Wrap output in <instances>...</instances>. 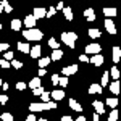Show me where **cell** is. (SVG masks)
I'll return each instance as SVG.
<instances>
[{
  "mask_svg": "<svg viewBox=\"0 0 121 121\" xmlns=\"http://www.w3.org/2000/svg\"><path fill=\"white\" fill-rule=\"evenodd\" d=\"M94 108H95V113L97 115H103L105 113V105H103V102H100V100H95V102H92Z\"/></svg>",
  "mask_w": 121,
  "mask_h": 121,
  "instance_id": "obj_12",
  "label": "cell"
},
{
  "mask_svg": "<svg viewBox=\"0 0 121 121\" xmlns=\"http://www.w3.org/2000/svg\"><path fill=\"white\" fill-rule=\"evenodd\" d=\"M108 89H110V92H112L113 95H118V94H120V82H118V81H113V82L108 86Z\"/></svg>",
  "mask_w": 121,
  "mask_h": 121,
  "instance_id": "obj_19",
  "label": "cell"
},
{
  "mask_svg": "<svg viewBox=\"0 0 121 121\" xmlns=\"http://www.w3.org/2000/svg\"><path fill=\"white\" fill-rule=\"evenodd\" d=\"M50 61H52V60H50V56H44V58H40V60H39V68H42V69H44V68H45L47 65H50Z\"/></svg>",
  "mask_w": 121,
  "mask_h": 121,
  "instance_id": "obj_27",
  "label": "cell"
},
{
  "mask_svg": "<svg viewBox=\"0 0 121 121\" xmlns=\"http://www.w3.org/2000/svg\"><path fill=\"white\" fill-rule=\"evenodd\" d=\"M29 53H31V58H40L42 48H40V45H34L31 50H29Z\"/></svg>",
  "mask_w": 121,
  "mask_h": 121,
  "instance_id": "obj_15",
  "label": "cell"
},
{
  "mask_svg": "<svg viewBox=\"0 0 121 121\" xmlns=\"http://www.w3.org/2000/svg\"><path fill=\"white\" fill-rule=\"evenodd\" d=\"M103 61H105V58H103L102 53H99V55H92L91 58H89V63L94 66H102Z\"/></svg>",
  "mask_w": 121,
  "mask_h": 121,
  "instance_id": "obj_7",
  "label": "cell"
},
{
  "mask_svg": "<svg viewBox=\"0 0 121 121\" xmlns=\"http://www.w3.org/2000/svg\"><path fill=\"white\" fill-rule=\"evenodd\" d=\"M28 87V84L23 82V81H19V82H16V91H24Z\"/></svg>",
  "mask_w": 121,
  "mask_h": 121,
  "instance_id": "obj_39",
  "label": "cell"
},
{
  "mask_svg": "<svg viewBox=\"0 0 121 121\" xmlns=\"http://www.w3.org/2000/svg\"><path fill=\"white\" fill-rule=\"evenodd\" d=\"M48 47L52 48V50H56V48H60V42L56 40V39H48Z\"/></svg>",
  "mask_w": 121,
  "mask_h": 121,
  "instance_id": "obj_32",
  "label": "cell"
},
{
  "mask_svg": "<svg viewBox=\"0 0 121 121\" xmlns=\"http://www.w3.org/2000/svg\"><path fill=\"white\" fill-rule=\"evenodd\" d=\"M10 61H7V60H3V58H2V60H0V68H3V69H8L10 68Z\"/></svg>",
  "mask_w": 121,
  "mask_h": 121,
  "instance_id": "obj_40",
  "label": "cell"
},
{
  "mask_svg": "<svg viewBox=\"0 0 121 121\" xmlns=\"http://www.w3.org/2000/svg\"><path fill=\"white\" fill-rule=\"evenodd\" d=\"M99 118H100V115H97V113H94V115H92V121H100Z\"/></svg>",
  "mask_w": 121,
  "mask_h": 121,
  "instance_id": "obj_49",
  "label": "cell"
},
{
  "mask_svg": "<svg viewBox=\"0 0 121 121\" xmlns=\"http://www.w3.org/2000/svg\"><path fill=\"white\" fill-rule=\"evenodd\" d=\"M23 37L28 39V40H34V42H37L40 39L44 37V32L40 31V29L34 28V29H24L23 31Z\"/></svg>",
  "mask_w": 121,
  "mask_h": 121,
  "instance_id": "obj_1",
  "label": "cell"
},
{
  "mask_svg": "<svg viewBox=\"0 0 121 121\" xmlns=\"http://www.w3.org/2000/svg\"><path fill=\"white\" fill-rule=\"evenodd\" d=\"M0 7H2V10H3L5 13H11V11H13V7L10 5V3L7 2V0H3V2H0Z\"/></svg>",
  "mask_w": 121,
  "mask_h": 121,
  "instance_id": "obj_26",
  "label": "cell"
},
{
  "mask_svg": "<svg viewBox=\"0 0 121 121\" xmlns=\"http://www.w3.org/2000/svg\"><path fill=\"white\" fill-rule=\"evenodd\" d=\"M79 61H82V63H89V56L84 55V53H81V55H79Z\"/></svg>",
  "mask_w": 121,
  "mask_h": 121,
  "instance_id": "obj_43",
  "label": "cell"
},
{
  "mask_svg": "<svg viewBox=\"0 0 121 121\" xmlns=\"http://www.w3.org/2000/svg\"><path fill=\"white\" fill-rule=\"evenodd\" d=\"M7 102H8V95L2 94V95H0V103H2V105H5Z\"/></svg>",
  "mask_w": 121,
  "mask_h": 121,
  "instance_id": "obj_44",
  "label": "cell"
},
{
  "mask_svg": "<svg viewBox=\"0 0 121 121\" xmlns=\"http://www.w3.org/2000/svg\"><path fill=\"white\" fill-rule=\"evenodd\" d=\"M40 99H42V103H45V102H50V92H44L42 95H40Z\"/></svg>",
  "mask_w": 121,
  "mask_h": 121,
  "instance_id": "obj_38",
  "label": "cell"
},
{
  "mask_svg": "<svg viewBox=\"0 0 121 121\" xmlns=\"http://www.w3.org/2000/svg\"><path fill=\"white\" fill-rule=\"evenodd\" d=\"M103 15L107 19H112L113 16H116V8H103Z\"/></svg>",
  "mask_w": 121,
  "mask_h": 121,
  "instance_id": "obj_22",
  "label": "cell"
},
{
  "mask_svg": "<svg viewBox=\"0 0 121 121\" xmlns=\"http://www.w3.org/2000/svg\"><path fill=\"white\" fill-rule=\"evenodd\" d=\"M103 26H105V29L108 31V34H112V36H115V34H116V28H115V23H113L112 19H105Z\"/></svg>",
  "mask_w": 121,
  "mask_h": 121,
  "instance_id": "obj_9",
  "label": "cell"
},
{
  "mask_svg": "<svg viewBox=\"0 0 121 121\" xmlns=\"http://www.w3.org/2000/svg\"><path fill=\"white\" fill-rule=\"evenodd\" d=\"M3 60H7V61L15 60V53H13V52H5V58H3Z\"/></svg>",
  "mask_w": 121,
  "mask_h": 121,
  "instance_id": "obj_41",
  "label": "cell"
},
{
  "mask_svg": "<svg viewBox=\"0 0 121 121\" xmlns=\"http://www.w3.org/2000/svg\"><path fill=\"white\" fill-rule=\"evenodd\" d=\"M2 87H3V91H7V89H8V82H3V84H2Z\"/></svg>",
  "mask_w": 121,
  "mask_h": 121,
  "instance_id": "obj_52",
  "label": "cell"
},
{
  "mask_svg": "<svg viewBox=\"0 0 121 121\" xmlns=\"http://www.w3.org/2000/svg\"><path fill=\"white\" fill-rule=\"evenodd\" d=\"M89 94H102L103 91H102V87H100V84H91L89 86V91H87Z\"/></svg>",
  "mask_w": 121,
  "mask_h": 121,
  "instance_id": "obj_18",
  "label": "cell"
},
{
  "mask_svg": "<svg viewBox=\"0 0 121 121\" xmlns=\"http://www.w3.org/2000/svg\"><path fill=\"white\" fill-rule=\"evenodd\" d=\"M24 121H37V118H36V115H34V113H31L29 116H26V120H24Z\"/></svg>",
  "mask_w": 121,
  "mask_h": 121,
  "instance_id": "obj_47",
  "label": "cell"
},
{
  "mask_svg": "<svg viewBox=\"0 0 121 121\" xmlns=\"http://www.w3.org/2000/svg\"><path fill=\"white\" fill-rule=\"evenodd\" d=\"M10 28L13 29V31H19V29L23 28V21H21V19H11Z\"/></svg>",
  "mask_w": 121,
  "mask_h": 121,
  "instance_id": "obj_20",
  "label": "cell"
},
{
  "mask_svg": "<svg viewBox=\"0 0 121 121\" xmlns=\"http://www.w3.org/2000/svg\"><path fill=\"white\" fill-rule=\"evenodd\" d=\"M45 13H47V10L45 8H39V7H36V8L32 10V16H34V19L37 21V19H42V18H45Z\"/></svg>",
  "mask_w": 121,
  "mask_h": 121,
  "instance_id": "obj_8",
  "label": "cell"
},
{
  "mask_svg": "<svg viewBox=\"0 0 121 121\" xmlns=\"http://www.w3.org/2000/svg\"><path fill=\"white\" fill-rule=\"evenodd\" d=\"M2 84H3V81H2V78H0V86H2Z\"/></svg>",
  "mask_w": 121,
  "mask_h": 121,
  "instance_id": "obj_55",
  "label": "cell"
},
{
  "mask_svg": "<svg viewBox=\"0 0 121 121\" xmlns=\"http://www.w3.org/2000/svg\"><path fill=\"white\" fill-rule=\"evenodd\" d=\"M37 121H48L47 118H40V120H37Z\"/></svg>",
  "mask_w": 121,
  "mask_h": 121,
  "instance_id": "obj_53",
  "label": "cell"
},
{
  "mask_svg": "<svg viewBox=\"0 0 121 121\" xmlns=\"http://www.w3.org/2000/svg\"><path fill=\"white\" fill-rule=\"evenodd\" d=\"M120 58H121V48L120 47H113V56H112V60H113V63L116 65L118 61H120Z\"/></svg>",
  "mask_w": 121,
  "mask_h": 121,
  "instance_id": "obj_16",
  "label": "cell"
},
{
  "mask_svg": "<svg viewBox=\"0 0 121 121\" xmlns=\"http://www.w3.org/2000/svg\"><path fill=\"white\" fill-rule=\"evenodd\" d=\"M58 79H60V76L56 74V73H55V74H52V84H55V86H56V84H58Z\"/></svg>",
  "mask_w": 121,
  "mask_h": 121,
  "instance_id": "obj_45",
  "label": "cell"
},
{
  "mask_svg": "<svg viewBox=\"0 0 121 121\" xmlns=\"http://www.w3.org/2000/svg\"><path fill=\"white\" fill-rule=\"evenodd\" d=\"M2 13H3V10H2V7H0V15H2Z\"/></svg>",
  "mask_w": 121,
  "mask_h": 121,
  "instance_id": "obj_54",
  "label": "cell"
},
{
  "mask_svg": "<svg viewBox=\"0 0 121 121\" xmlns=\"http://www.w3.org/2000/svg\"><path fill=\"white\" fill-rule=\"evenodd\" d=\"M108 74H110V78H113L115 81H118V78H120V69H118V66L116 65L112 66V69L108 71Z\"/></svg>",
  "mask_w": 121,
  "mask_h": 121,
  "instance_id": "obj_24",
  "label": "cell"
},
{
  "mask_svg": "<svg viewBox=\"0 0 121 121\" xmlns=\"http://www.w3.org/2000/svg\"><path fill=\"white\" fill-rule=\"evenodd\" d=\"M61 58H63V50H60V48L52 50V55H50V60H52V61H58V60H61Z\"/></svg>",
  "mask_w": 121,
  "mask_h": 121,
  "instance_id": "obj_14",
  "label": "cell"
},
{
  "mask_svg": "<svg viewBox=\"0 0 121 121\" xmlns=\"http://www.w3.org/2000/svg\"><path fill=\"white\" fill-rule=\"evenodd\" d=\"M60 121H73V116H69V115H63Z\"/></svg>",
  "mask_w": 121,
  "mask_h": 121,
  "instance_id": "obj_48",
  "label": "cell"
},
{
  "mask_svg": "<svg viewBox=\"0 0 121 121\" xmlns=\"http://www.w3.org/2000/svg\"><path fill=\"white\" fill-rule=\"evenodd\" d=\"M108 121H118V112H116V108L108 113Z\"/></svg>",
  "mask_w": 121,
  "mask_h": 121,
  "instance_id": "obj_34",
  "label": "cell"
},
{
  "mask_svg": "<svg viewBox=\"0 0 121 121\" xmlns=\"http://www.w3.org/2000/svg\"><path fill=\"white\" fill-rule=\"evenodd\" d=\"M56 105H58V103H56V102H53V100H50V102L42 103L44 110H55V108H56Z\"/></svg>",
  "mask_w": 121,
  "mask_h": 121,
  "instance_id": "obj_29",
  "label": "cell"
},
{
  "mask_svg": "<svg viewBox=\"0 0 121 121\" xmlns=\"http://www.w3.org/2000/svg\"><path fill=\"white\" fill-rule=\"evenodd\" d=\"M105 103H107L112 110H115V108L118 107V99H116V97H110V99H107V102H105Z\"/></svg>",
  "mask_w": 121,
  "mask_h": 121,
  "instance_id": "obj_25",
  "label": "cell"
},
{
  "mask_svg": "<svg viewBox=\"0 0 121 121\" xmlns=\"http://www.w3.org/2000/svg\"><path fill=\"white\" fill-rule=\"evenodd\" d=\"M0 60H2V53H0Z\"/></svg>",
  "mask_w": 121,
  "mask_h": 121,
  "instance_id": "obj_57",
  "label": "cell"
},
{
  "mask_svg": "<svg viewBox=\"0 0 121 121\" xmlns=\"http://www.w3.org/2000/svg\"><path fill=\"white\" fill-rule=\"evenodd\" d=\"M36 23H37V21L34 19V16H32V15H28L26 18L23 19V26H26V29H34L36 26H37Z\"/></svg>",
  "mask_w": 121,
  "mask_h": 121,
  "instance_id": "obj_6",
  "label": "cell"
},
{
  "mask_svg": "<svg viewBox=\"0 0 121 121\" xmlns=\"http://www.w3.org/2000/svg\"><path fill=\"white\" fill-rule=\"evenodd\" d=\"M63 15H65V18L68 19V21H71V19L74 18V15H73V10L68 8V7H66V8H63Z\"/></svg>",
  "mask_w": 121,
  "mask_h": 121,
  "instance_id": "obj_31",
  "label": "cell"
},
{
  "mask_svg": "<svg viewBox=\"0 0 121 121\" xmlns=\"http://www.w3.org/2000/svg\"><path fill=\"white\" fill-rule=\"evenodd\" d=\"M108 79H110V74H108V71H105L102 74V81H100V87H105V86H108Z\"/></svg>",
  "mask_w": 121,
  "mask_h": 121,
  "instance_id": "obj_30",
  "label": "cell"
},
{
  "mask_svg": "<svg viewBox=\"0 0 121 121\" xmlns=\"http://www.w3.org/2000/svg\"><path fill=\"white\" fill-rule=\"evenodd\" d=\"M100 52H102V45L97 44V42L89 44V45H86V48H84V55H99Z\"/></svg>",
  "mask_w": 121,
  "mask_h": 121,
  "instance_id": "obj_3",
  "label": "cell"
},
{
  "mask_svg": "<svg viewBox=\"0 0 121 121\" xmlns=\"http://www.w3.org/2000/svg\"><path fill=\"white\" fill-rule=\"evenodd\" d=\"M44 92H45V89H44L42 86H40V87H37V89H32V94H34V95H42Z\"/></svg>",
  "mask_w": 121,
  "mask_h": 121,
  "instance_id": "obj_42",
  "label": "cell"
},
{
  "mask_svg": "<svg viewBox=\"0 0 121 121\" xmlns=\"http://www.w3.org/2000/svg\"><path fill=\"white\" fill-rule=\"evenodd\" d=\"M0 118H2V121H15V116H13L11 113H8V112L2 113V115H0Z\"/></svg>",
  "mask_w": 121,
  "mask_h": 121,
  "instance_id": "obj_33",
  "label": "cell"
},
{
  "mask_svg": "<svg viewBox=\"0 0 121 121\" xmlns=\"http://www.w3.org/2000/svg\"><path fill=\"white\" fill-rule=\"evenodd\" d=\"M76 121H86V116H78Z\"/></svg>",
  "mask_w": 121,
  "mask_h": 121,
  "instance_id": "obj_51",
  "label": "cell"
},
{
  "mask_svg": "<svg viewBox=\"0 0 121 121\" xmlns=\"http://www.w3.org/2000/svg\"><path fill=\"white\" fill-rule=\"evenodd\" d=\"M55 13H56L55 7H50V8L47 10V13H45V18H53V16H55Z\"/></svg>",
  "mask_w": 121,
  "mask_h": 121,
  "instance_id": "obj_35",
  "label": "cell"
},
{
  "mask_svg": "<svg viewBox=\"0 0 121 121\" xmlns=\"http://www.w3.org/2000/svg\"><path fill=\"white\" fill-rule=\"evenodd\" d=\"M63 8H65V5H63V3L60 2V3L56 5V8H55V10H61V11H63Z\"/></svg>",
  "mask_w": 121,
  "mask_h": 121,
  "instance_id": "obj_50",
  "label": "cell"
},
{
  "mask_svg": "<svg viewBox=\"0 0 121 121\" xmlns=\"http://www.w3.org/2000/svg\"><path fill=\"white\" fill-rule=\"evenodd\" d=\"M0 31H2V23H0Z\"/></svg>",
  "mask_w": 121,
  "mask_h": 121,
  "instance_id": "obj_56",
  "label": "cell"
},
{
  "mask_svg": "<svg viewBox=\"0 0 121 121\" xmlns=\"http://www.w3.org/2000/svg\"><path fill=\"white\" fill-rule=\"evenodd\" d=\"M78 71H79V66H78V65H68V66H65V68L61 69L63 76H66V78H69V76L76 74Z\"/></svg>",
  "mask_w": 121,
  "mask_h": 121,
  "instance_id": "obj_4",
  "label": "cell"
},
{
  "mask_svg": "<svg viewBox=\"0 0 121 121\" xmlns=\"http://www.w3.org/2000/svg\"><path fill=\"white\" fill-rule=\"evenodd\" d=\"M10 65L13 66V68H16V69H21V68H23V63H21L19 60H11Z\"/></svg>",
  "mask_w": 121,
  "mask_h": 121,
  "instance_id": "obj_36",
  "label": "cell"
},
{
  "mask_svg": "<svg viewBox=\"0 0 121 121\" xmlns=\"http://www.w3.org/2000/svg\"><path fill=\"white\" fill-rule=\"evenodd\" d=\"M45 74H47V69H45V68H44V69H42V68H39L37 78H42V76H45Z\"/></svg>",
  "mask_w": 121,
  "mask_h": 121,
  "instance_id": "obj_46",
  "label": "cell"
},
{
  "mask_svg": "<svg viewBox=\"0 0 121 121\" xmlns=\"http://www.w3.org/2000/svg\"><path fill=\"white\" fill-rule=\"evenodd\" d=\"M18 50L21 52V53H29L31 47H29L28 42H18Z\"/></svg>",
  "mask_w": 121,
  "mask_h": 121,
  "instance_id": "obj_23",
  "label": "cell"
},
{
  "mask_svg": "<svg viewBox=\"0 0 121 121\" xmlns=\"http://www.w3.org/2000/svg\"><path fill=\"white\" fill-rule=\"evenodd\" d=\"M29 112H31V113H39V112H44L42 102H32V103H29Z\"/></svg>",
  "mask_w": 121,
  "mask_h": 121,
  "instance_id": "obj_10",
  "label": "cell"
},
{
  "mask_svg": "<svg viewBox=\"0 0 121 121\" xmlns=\"http://www.w3.org/2000/svg\"><path fill=\"white\" fill-rule=\"evenodd\" d=\"M60 39H61V42H63L65 45H68L69 48H74L76 40H78V34H76V32H61Z\"/></svg>",
  "mask_w": 121,
  "mask_h": 121,
  "instance_id": "obj_2",
  "label": "cell"
},
{
  "mask_svg": "<svg viewBox=\"0 0 121 121\" xmlns=\"http://www.w3.org/2000/svg\"><path fill=\"white\" fill-rule=\"evenodd\" d=\"M82 15L86 16V19H87L89 23H92V21H95V19H97V16H95V11H94L92 8H87V10L82 13Z\"/></svg>",
  "mask_w": 121,
  "mask_h": 121,
  "instance_id": "obj_13",
  "label": "cell"
},
{
  "mask_svg": "<svg viewBox=\"0 0 121 121\" xmlns=\"http://www.w3.org/2000/svg\"><path fill=\"white\" fill-rule=\"evenodd\" d=\"M87 34H89V37H91V39H99L100 36H102V32H100L97 28H91L89 31H87Z\"/></svg>",
  "mask_w": 121,
  "mask_h": 121,
  "instance_id": "obj_21",
  "label": "cell"
},
{
  "mask_svg": "<svg viewBox=\"0 0 121 121\" xmlns=\"http://www.w3.org/2000/svg\"><path fill=\"white\" fill-rule=\"evenodd\" d=\"M65 91L63 89H56V91H52L50 92V99H53V102H60V100H63L65 99Z\"/></svg>",
  "mask_w": 121,
  "mask_h": 121,
  "instance_id": "obj_5",
  "label": "cell"
},
{
  "mask_svg": "<svg viewBox=\"0 0 121 121\" xmlns=\"http://www.w3.org/2000/svg\"><path fill=\"white\" fill-rule=\"evenodd\" d=\"M8 48H10V44H8V42H2V44H0V53L8 52Z\"/></svg>",
  "mask_w": 121,
  "mask_h": 121,
  "instance_id": "obj_37",
  "label": "cell"
},
{
  "mask_svg": "<svg viewBox=\"0 0 121 121\" xmlns=\"http://www.w3.org/2000/svg\"><path fill=\"white\" fill-rule=\"evenodd\" d=\"M68 103H69V108H71V110H74V112H82V105H79L74 99H69Z\"/></svg>",
  "mask_w": 121,
  "mask_h": 121,
  "instance_id": "obj_17",
  "label": "cell"
},
{
  "mask_svg": "<svg viewBox=\"0 0 121 121\" xmlns=\"http://www.w3.org/2000/svg\"><path fill=\"white\" fill-rule=\"evenodd\" d=\"M68 84H69V78H66V76H60V79H58V86H60L61 89H65Z\"/></svg>",
  "mask_w": 121,
  "mask_h": 121,
  "instance_id": "obj_28",
  "label": "cell"
},
{
  "mask_svg": "<svg viewBox=\"0 0 121 121\" xmlns=\"http://www.w3.org/2000/svg\"><path fill=\"white\" fill-rule=\"evenodd\" d=\"M40 86H42V79L37 78V76H36V78H32V79L28 82V87L31 89V91H32V89H37V87H40Z\"/></svg>",
  "mask_w": 121,
  "mask_h": 121,
  "instance_id": "obj_11",
  "label": "cell"
}]
</instances>
